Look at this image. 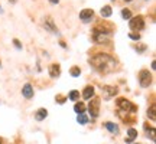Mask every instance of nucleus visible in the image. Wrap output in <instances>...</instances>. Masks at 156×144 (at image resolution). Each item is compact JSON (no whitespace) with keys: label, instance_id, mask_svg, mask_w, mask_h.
I'll use <instances>...</instances> for the list:
<instances>
[{"label":"nucleus","instance_id":"16","mask_svg":"<svg viewBox=\"0 0 156 144\" xmlns=\"http://www.w3.org/2000/svg\"><path fill=\"white\" fill-rule=\"evenodd\" d=\"M77 121L81 124V125H85L87 123H88V117L84 114V112H81V114H78V117H77Z\"/></svg>","mask_w":156,"mask_h":144},{"label":"nucleus","instance_id":"19","mask_svg":"<svg viewBox=\"0 0 156 144\" xmlns=\"http://www.w3.org/2000/svg\"><path fill=\"white\" fill-rule=\"evenodd\" d=\"M148 117H149L152 121H155V105H152V107L148 109Z\"/></svg>","mask_w":156,"mask_h":144},{"label":"nucleus","instance_id":"25","mask_svg":"<svg viewBox=\"0 0 156 144\" xmlns=\"http://www.w3.org/2000/svg\"><path fill=\"white\" fill-rule=\"evenodd\" d=\"M145 48H146V46H140V48H139V49H137V48H136V49H137V51H139V52H142V51H145Z\"/></svg>","mask_w":156,"mask_h":144},{"label":"nucleus","instance_id":"15","mask_svg":"<svg viewBox=\"0 0 156 144\" xmlns=\"http://www.w3.org/2000/svg\"><path fill=\"white\" fill-rule=\"evenodd\" d=\"M100 13H101V16H103V17H110V16H111V13H113V10H111V7H110V6H104V7L101 9V12H100Z\"/></svg>","mask_w":156,"mask_h":144},{"label":"nucleus","instance_id":"28","mask_svg":"<svg viewBox=\"0 0 156 144\" xmlns=\"http://www.w3.org/2000/svg\"><path fill=\"white\" fill-rule=\"evenodd\" d=\"M124 1H132V0H124Z\"/></svg>","mask_w":156,"mask_h":144},{"label":"nucleus","instance_id":"29","mask_svg":"<svg viewBox=\"0 0 156 144\" xmlns=\"http://www.w3.org/2000/svg\"><path fill=\"white\" fill-rule=\"evenodd\" d=\"M0 12H1V7H0Z\"/></svg>","mask_w":156,"mask_h":144},{"label":"nucleus","instance_id":"12","mask_svg":"<svg viewBox=\"0 0 156 144\" xmlns=\"http://www.w3.org/2000/svg\"><path fill=\"white\" fill-rule=\"evenodd\" d=\"M127 138H126V143H132L136 137H137V131L134 130V128H129V131H127Z\"/></svg>","mask_w":156,"mask_h":144},{"label":"nucleus","instance_id":"24","mask_svg":"<svg viewBox=\"0 0 156 144\" xmlns=\"http://www.w3.org/2000/svg\"><path fill=\"white\" fill-rule=\"evenodd\" d=\"M49 1H51L52 4H58V3H59V0H49Z\"/></svg>","mask_w":156,"mask_h":144},{"label":"nucleus","instance_id":"30","mask_svg":"<svg viewBox=\"0 0 156 144\" xmlns=\"http://www.w3.org/2000/svg\"><path fill=\"white\" fill-rule=\"evenodd\" d=\"M0 66H1V62H0Z\"/></svg>","mask_w":156,"mask_h":144},{"label":"nucleus","instance_id":"11","mask_svg":"<svg viewBox=\"0 0 156 144\" xmlns=\"http://www.w3.org/2000/svg\"><path fill=\"white\" fill-rule=\"evenodd\" d=\"M82 97H84V100H90L91 97H94V87H85Z\"/></svg>","mask_w":156,"mask_h":144},{"label":"nucleus","instance_id":"23","mask_svg":"<svg viewBox=\"0 0 156 144\" xmlns=\"http://www.w3.org/2000/svg\"><path fill=\"white\" fill-rule=\"evenodd\" d=\"M130 37H132V39H134V40H139V39H140V35H139V33H137V35H134V33H130Z\"/></svg>","mask_w":156,"mask_h":144},{"label":"nucleus","instance_id":"6","mask_svg":"<svg viewBox=\"0 0 156 144\" xmlns=\"http://www.w3.org/2000/svg\"><path fill=\"white\" fill-rule=\"evenodd\" d=\"M43 26H45V29H46V30H49L51 33H55V35H58V28L55 26V23H54L52 17L46 16V17H45V22H43Z\"/></svg>","mask_w":156,"mask_h":144},{"label":"nucleus","instance_id":"2","mask_svg":"<svg viewBox=\"0 0 156 144\" xmlns=\"http://www.w3.org/2000/svg\"><path fill=\"white\" fill-rule=\"evenodd\" d=\"M139 82L143 88H148L152 84V75L149 73V71H140L139 73Z\"/></svg>","mask_w":156,"mask_h":144},{"label":"nucleus","instance_id":"4","mask_svg":"<svg viewBox=\"0 0 156 144\" xmlns=\"http://www.w3.org/2000/svg\"><path fill=\"white\" fill-rule=\"evenodd\" d=\"M145 28V20L142 16H137V17H133L130 20V29L133 30H142Z\"/></svg>","mask_w":156,"mask_h":144},{"label":"nucleus","instance_id":"3","mask_svg":"<svg viewBox=\"0 0 156 144\" xmlns=\"http://www.w3.org/2000/svg\"><path fill=\"white\" fill-rule=\"evenodd\" d=\"M117 105H118V108H121L124 112H129V111H136V108H134V105L130 102V101H127V100H124V98H118L117 100Z\"/></svg>","mask_w":156,"mask_h":144},{"label":"nucleus","instance_id":"8","mask_svg":"<svg viewBox=\"0 0 156 144\" xmlns=\"http://www.w3.org/2000/svg\"><path fill=\"white\" fill-rule=\"evenodd\" d=\"M93 16H94L93 9H84V10H81V13H79V19H81L82 22H90V20L93 19Z\"/></svg>","mask_w":156,"mask_h":144},{"label":"nucleus","instance_id":"14","mask_svg":"<svg viewBox=\"0 0 156 144\" xmlns=\"http://www.w3.org/2000/svg\"><path fill=\"white\" fill-rule=\"evenodd\" d=\"M106 128L111 133V134H118V127L114 123H106Z\"/></svg>","mask_w":156,"mask_h":144},{"label":"nucleus","instance_id":"9","mask_svg":"<svg viewBox=\"0 0 156 144\" xmlns=\"http://www.w3.org/2000/svg\"><path fill=\"white\" fill-rule=\"evenodd\" d=\"M49 75H51V78H58V76L61 75V68H59V65H56V64L49 65Z\"/></svg>","mask_w":156,"mask_h":144},{"label":"nucleus","instance_id":"17","mask_svg":"<svg viewBox=\"0 0 156 144\" xmlns=\"http://www.w3.org/2000/svg\"><path fill=\"white\" fill-rule=\"evenodd\" d=\"M74 111H75L77 114H81V112H84V111H85V105H84L82 102H78V104L74 105Z\"/></svg>","mask_w":156,"mask_h":144},{"label":"nucleus","instance_id":"22","mask_svg":"<svg viewBox=\"0 0 156 144\" xmlns=\"http://www.w3.org/2000/svg\"><path fill=\"white\" fill-rule=\"evenodd\" d=\"M13 43H15V46H16L17 49H22V45H20V42H19L17 39H15V40H13Z\"/></svg>","mask_w":156,"mask_h":144},{"label":"nucleus","instance_id":"26","mask_svg":"<svg viewBox=\"0 0 156 144\" xmlns=\"http://www.w3.org/2000/svg\"><path fill=\"white\" fill-rule=\"evenodd\" d=\"M152 68H153V69H156V62H155V61L152 62Z\"/></svg>","mask_w":156,"mask_h":144},{"label":"nucleus","instance_id":"27","mask_svg":"<svg viewBox=\"0 0 156 144\" xmlns=\"http://www.w3.org/2000/svg\"><path fill=\"white\" fill-rule=\"evenodd\" d=\"M9 1H10V3H13V4H15V3H16V1H17V0H9Z\"/></svg>","mask_w":156,"mask_h":144},{"label":"nucleus","instance_id":"1","mask_svg":"<svg viewBox=\"0 0 156 144\" xmlns=\"http://www.w3.org/2000/svg\"><path fill=\"white\" fill-rule=\"evenodd\" d=\"M90 64L97 69V71L103 72V73H109L116 68V61L107 55V53H98V55H94L91 59H90Z\"/></svg>","mask_w":156,"mask_h":144},{"label":"nucleus","instance_id":"18","mask_svg":"<svg viewBox=\"0 0 156 144\" xmlns=\"http://www.w3.org/2000/svg\"><path fill=\"white\" fill-rule=\"evenodd\" d=\"M68 98H70L71 101H77L78 98H79V92H78V91H71L70 95H68Z\"/></svg>","mask_w":156,"mask_h":144},{"label":"nucleus","instance_id":"21","mask_svg":"<svg viewBox=\"0 0 156 144\" xmlns=\"http://www.w3.org/2000/svg\"><path fill=\"white\" fill-rule=\"evenodd\" d=\"M79 73H81V69L77 68V66H74V68L71 69V75H72V76H79Z\"/></svg>","mask_w":156,"mask_h":144},{"label":"nucleus","instance_id":"7","mask_svg":"<svg viewBox=\"0 0 156 144\" xmlns=\"http://www.w3.org/2000/svg\"><path fill=\"white\" fill-rule=\"evenodd\" d=\"M116 94H117L116 87H110V85L103 87V97H104V100H110V98H113Z\"/></svg>","mask_w":156,"mask_h":144},{"label":"nucleus","instance_id":"20","mask_svg":"<svg viewBox=\"0 0 156 144\" xmlns=\"http://www.w3.org/2000/svg\"><path fill=\"white\" fill-rule=\"evenodd\" d=\"M121 16H123L124 19H130V17H132V12H130L129 9H124V10H121Z\"/></svg>","mask_w":156,"mask_h":144},{"label":"nucleus","instance_id":"13","mask_svg":"<svg viewBox=\"0 0 156 144\" xmlns=\"http://www.w3.org/2000/svg\"><path fill=\"white\" fill-rule=\"evenodd\" d=\"M46 115H48V111L45 109V108H40L36 111V114H35V118L38 120V121H42L43 118H46Z\"/></svg>","mask_w":156,"mask_h":144},{"label":"nucleus","instance_id":"10","mask_svg":"<svg viewBox=\"0 0 156 144\" xmlns=\"http://www.w3.org/2000/svg\"><path fill=\"white\" fill-rule=\"evenodd\" d=\"M22 94H23L25 98H32V97H33V88H32V85H31V84H26V85L23 87V89H22Z\"/></svg>","mask_w":156,"mask_h":144},{"label":"nucleus","instance_id":"5","mask_svg":"<svg viewBox=\"0 0 156 144\" xmlns=\"http://www.w3.org/2000/svg\"><path fill=\"white\" fill-rule=\"evenodd\" d=\"M88 109H90V114H91V117L93 118H95V117H98V109H100V100L98 98H94L91 102H90V105H88Z\"/></svg>","mask_w":156,"mask_h":144}]
</instances>
